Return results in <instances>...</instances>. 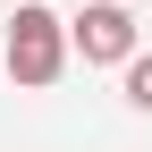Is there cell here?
<instances>
[{
    "mask_svg": "<svg viewBox=\"0 0 152 152\" xmlns=\"http://www.w3.org/2000/svg\"><path fill=\"white\" fill-rule=\"evenodd\" d=\"M68 42H76L85 68H127L144 51V34H135V9H127V0H85V9L68 17Z\"/></svg>",
    "mask_w": 152,
    "mask_h": 152,
    "instance_id": "obj_2",
    "label": "cell"
},
{
    "mask_svg": "<svg viewBox=\"0 0 152 152\" xmlns=\"http://www.w3.org/2000/svg\"><path fill=\"white\" fill-rule=\"evenodd\" d=\"M0 59H9V76H17L26 93L59 85V76H68V59H76V42H68V17H59V9H42V0H17Z\"/></svg>",
    "mask_w": 152,
    "mask_h": 152,
    "instance_id": "obj_1",
    "label": "cell"
},
{
    "mask_svg": "<svg viewBox=\"0 0 152 152\" xmlns=\"http://www.w3.org/2000/svg\"><path fill=\"white\" fill-rule=\"evenodd\" d=\"M127 102L152 118V51H135V59H127Z\"/></svg>",
    "mask_w": 152,
    "mask_h": 152,
    "instance_id": "obj_3",
    "label": "cell"
}]
</instances>
